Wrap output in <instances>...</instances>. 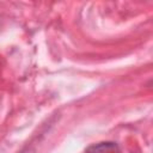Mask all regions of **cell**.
<instances>
[{
	"instance_id": "6da1fadb",
	"label": "cell",
	"mask_w": 153,
	"mask_h": 153,
	"mask_svg": "<svg viewBox=\"0 0 153 153\" xmlns=\"http://www.w3.org/2000/svg\"><path fill=\"white\" fill-rule=\"evenodd\" d=\"M118 146L116 142L106 141V142H99L91 145L87 149L86 153H118Z\"/></svg>"
}]
</instances>
